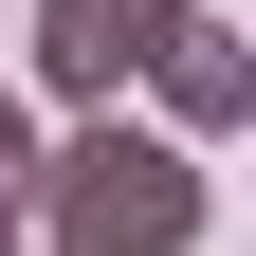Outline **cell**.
Listing matches in <instances>:
<instances>
[{
	"mask_svg": "<svg viewBox=\"0 0 256 256\" xmlns=\"http://www.w3.org/2000/svg\"><path fill=\"white\" fill-rule=\"evenodd\" d=\"M202 220H220V183L183 165L165 128L92 110V128H55V146H37V202H18V256H202Z\"/></svg>",
	"mask_w": 256,
	"mask_h": 256,
	"instance_id": "6da1fadb",
	"label": "cell"
},
{
	"mask_svg": "<svg viewBox=\"0 0 256 256\" xmlns=\"http://www.w3.org/2000/svg\"><path fill=\"white\" fill-rule=\"evenodd\" d=\"M183 18H202V0H37V92H18V110H74V128H92Z\"/></svg>",
	"mask_w": 256,
	"mask_h": 256,
	"instance_id": "7a4b0ae2",
	"label": "cell"
},
{
	"mask_svg": "<svg viewBox=\"0 0 256 256\" xmlns=\"http://www.w3.org/2000/svg\"><path fill=\"white\" fill-rule=\"evenodd\" d=\"M128 92H146V110H165V146L202 165V146H238V128H256V37H220V18H183V37L146 55Z\"/></svg>",
	"mask_w": 256,
	"mask_h": 256,
	"instance_id": "3957f363",
	"label": "cell"
},
{
	"mask_svg": "<svg viewBox=\"0 0 256 256\" xmlns=\"http://www.w3.org/2000/svg\"><path fill=\"white\" fill-rule=\"evenodd\" d=\"M0 18H18V0H0Z\"/></svg>",
	"mask_w": 256,
	"mask_h": 256,
	"instance_id": "8992f818",
	"label": "cell"
},
{
	"mask_svg": "<svg viewBox=\"0 0 256 256\" xmlns=\"http://www.w3.org/2000/svg\"><path fill=\"white\" fill-rule=\"evenodd\" d=\"M0 256H18V220H0Z\"/></svg>",
	"mask_w": 256,
	"mask_h": 256,
	"instance_id": "5b68a950",
	"label": "cell"
},
{
	"mask_svg": "<svg viewBox=\"0 0 256 256\" xmlns=\"http://www.w3.org/2000/svg\"><path fill=\"white\" fill-rule=\"evenodd\" d=\"M37 146H55V128H37V110H18V92H0V220L37 202Z\"/></svg>",
	"mask_w": 256,
	"mask_h": 256,
	"instance_id": "277c9868",
	"label": "cell"
}]
</instances>
